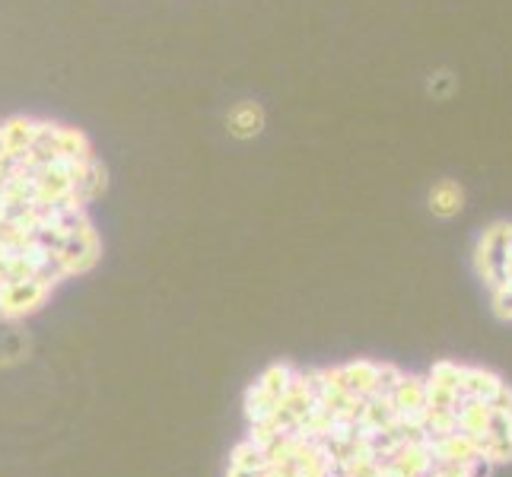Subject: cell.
<instances>
[{"label":"cell","mask_w":512,"mask_h":477,"mask_svg":"<svg viewBox=\"0 0 512 477\" xmlns=\"http://www.w3.org/2000/svg\"><path fill=\"white\" fill-rule=\"evenodd\" d=\"M51 296V284L45 280H16V284H4L0 287V315L16 322L29 312H35L39 306H45V299Z\"/></svg>","instance_id":"cell-1"},{"label":"cell","mask_w":512,"mask_h":477,"mask_svg":"<svg viewBox=\"0 0 512 477\" xmlns=\"http://www.w3.org/2000/svg\"><path fill=\"white\" fill-rule=\"evenodd\" d=\"M226 125H229V134H233V137L249 140V137L261 134V128H264V112L258 109L255 102H239V105H233V109H229Z\"/></svg>","instance_id":"cell-2"},{"label":"cell","mask_w":512,"mask_h":477,"mask_svg":"<svg viewBox=\"0 0 512 477\" xmlns=\"http://www.w3.org/2000/svg\"><path fill=\"white\" fill-rule=\"evenodd\" d=\"M462 201H465V194L455 182H439L433 188V194H430V207H433V214H439V217L458 214V210H462Z\"/></svg>","instance_id":"cell-3"},{"label":"cell","mask_w":512,"mask_h":477,"mask_svg":"<svg viewBox=\"0 0 512 477\" xmlns=\"http://www.w3.org/2000/svg\"><path fill=\"white\" fill-rule=\"evenodd\" d=\"M229 468H245V471H268L271 468V458L264 449H258L255 443H239L233 449V455H229Z\"/></svg>","instance_id":"cell-4"},{"label":"cell","mask_w":512,"mask_h":477,"mask_svg":"<svg viewBox=\"0 0 512 477\" xmlns=\"http://www.w3.org/2000/svg\"><path fill=\"white\" fill-rule=\"evenodd\" d=\"M277 411V398H271L264 388L252 385L249 395H245V414H249V423H268Z\"/></svg>","instance_id":"cell-5"},{"label":"cell","mask_w":512,"mask_h":477,"mask_svg":"<svg viewBox=\"0 0 512 477\" xmlns=\"http://www.w3.org/2000/svg\"><path fill=\"white\" fill-rule=\"evenodd\" d=\"M290 379H293V369L290 366H271L268 373H264L255 385L258 388H264V392H268L271 398H284L287 395V388H290Z\"/></svg>","instance_id":"cell-6"},{"label":"cell","mask_w":512,"mask_h":477,"mask_svg":"<svg viewBox=\"0 0 512 477\" xmlns=\"http://www.w3.org/2000/svg\"><path fill=\"white\" fill-rule=\"evenodd\" d=\"M264 471H245V468H229L226 477H261Z\"/></svg>","instance_id":"cell-7"}]
</instances>
